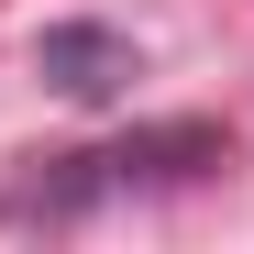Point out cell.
Instances as JSON below:
<instances>
[{
  "instance_id": "obj_1",
  "label": "cell",
  "mask_w": 254,
  "mask_h": 254,
  "mask_svg": "<svg viewBox=\"0 0 254 254\" xmlns=\"http://www.w3.org/2000/svg\"><path fill=\"white\" fill-rule=\"evenodd\" d=\"M232 144L210 133V122H155V133H133V144H100V155H45V177H22L11 199H0V221H77L89 199H111V188H188V177H210Z\"/></svg>"
},
{
  "instance_id": "obj_2",
  "label": "cell",
  "mask_w": 254,
  "mask_h": 254,
  "mask_svg": "<svg viewBox=\"0 0 254 254\" xmlns=\"http://www.w3.org/2000/svg\"><path fill=\"white\" fill-rule=\"evenodd\" d=\"M33 77H45L56 100H77V111H100V100H122L144 77V56L122 45L111 22H45L33 33Z\"/></svg>"
}]
</instances>
